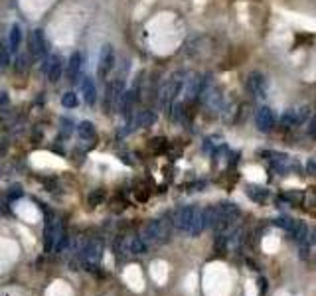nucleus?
Here are the masks:
<instances>
[{"mask_svg": "<svg viewBox=\"0 0 316 296\" xmlns=\"http://www.w3.org/2000/svg\"><path fill=\"white\" fill-rule=\"evenodd\" d=\"M184 77H186L184 71H176V73H172V75L162 83V87H160V105L164 107L166 113H170V111L174 109L176 99L182 95L184 83H186Z\"/></svg>", "mask_w": 316, "mask_h": 296, "instance_id": "1", "label": "nucleus"}, {"mask_svg": "<svg viewBox=\"0 0 316 296\" xmlns=\"http://www.w3.org/2000/svg\"><path fill=\"white\" fill-rule=\"evenodd\" d=\"M67 239H65V231H63V223L59 217H53L46 223L44 229V251L46 253H57L61 247H65Z\"/></svg>", "mask_w": 316, "mask_h": 296, "instance_id": "2", "label": "nucleus"}, {"mask_svg": "<svg viewBox=\"0 0 316 296\" xmlns=\"http://www.w3.org/2000/svg\"><path fill=\"white\" fill-rule=\"evenodd\" d=\"M143 239H145L149 245L166 243V241L170 239V223H168L166 219L149 221V223L143 227Z\"/></svg>", "mask_w": 316, "mask_h": 296, "instance_id": "3", "label": "nucleus"}, {"mask_svg": "<svg viewBox=\"0 0 316 296\" xmlns=\"http://www.w3.org/2000/svg\"><path fill=\"white\" fill-rule=\"evenodd\" d=\"M101 257H103V243L99 239H91V241L83 243L81 253H79V259H81L83 267H87L89 271H93L95 267H99Z\"/></svg>", "mask_w": 316, "mask_h": 296, "instance_id": "4", "label": "nucleus"}, {"mask_svg": "<svg viewBox=\"0 0 316 296\" xmlns=\"http://www.w3.org/2000/svg\"><path fill=\"white\" fill-rule=\"evenodd\" d=\"M28 51L34 59H42L48 53V40L42 30H32L28 38Z\"/></svg>", "mask_w": 316, "mask_h": 296, "instance_id": "5", "label": "nucleus"}, {"mask_svg": "<svg viewBox=\"0 0 316 296\" xmlns=\"http://www.w3.org/2000/svg\"><path fill=\"white\" fill-rule=\"evenodd\" d=\"M245 89L253 95V97H267V91H269V83H267V79H265V75L263 73H259V71H251L249 75H247V79H245Z\"/></svg>", "mask_w": 316, "mask_h": 296, "instance_id": "6", "label": "nucleus"}, {"mask_svg": "<svg viewBox=\"0 0 316 296\" xmlns=\"http://www.w3.org/2000/svg\"><path fill=\"white\" fill-rule=\"evenodd\" d=\"M115 69V48L111 44H105L101 48V53H99V65H97V73L101 79H105L111 71Z\"/></svg>", "mask_w": 316, "mask_h": 296, "instance_id": "7", "label": "nucleus"}, {"mask_svg": "<svg viewBox=\"0 0 316 296\" xmlns=\"http://www.w3.org/2000/svg\"><path fill=\"white\" fill-rule=\"evenodd\" d=\"M277 123V115L271 107H261L257 109L255 113V127L261 131V133H269Z\"/></svg>", "mask_w": 316, "mask_h": 296, "instance_id": "8", "label": "nucleus"}, {"mask_svg": "<svg viewBox=\"0 0 316 296\" xmlns=\"http://www.w3.org/2000/svg\"><path fill=\"white\" fill-rule=\"evenodd\" d=\"M194 213H196V207H194V205H184V207L176 209V213H174V225H176L180 231H186V233H188V227H190V223H192Z\"/></svg>", "mask_w": 316, "mask_h": 296, "instance_id": "9", "label": "nucleus"}, {"mask_svg": "<svg viewBox=\"0 0 316 296\" xmlns=\"http://www.w3.org/2000/svg\"><path fill=\"white\" fill-rule=\"evenodd\" d=\"M61 73H63V59L59 55H52L48 65H46V77L50 83H57L61 79Z\"/></svg>", "mask_w": 316, "mask_h": 296, "instance_id": "10", "label": "nucleus"}, {"mask_svg": "<svg viewBox=\"0 0 316 296\" xmlns=\"http://www.w3.org/2000/svg\"><path fill=\"white\" fill-rule=\"evenodd\" d=\"M81 67H83V55L79 51H73L69 61H67V77L71 83H75L79 79V73H81Z\"/></svg>", "mask_w": 316, "mask_h": 296, "instance_id": "11", "label": "nucleus"}, {"mask_svg": "<svg viewBox=\"0 0 316 296\" xmlns=\"http://www.w3.org/2000/svg\"><path fill=\"white\" fill-rule=\"evenodd\" d=\"M139 91H137V87H133V89H125V93H123V97H121V101H119V111L123 113V115H131V111H133V107H135V103H137V99H139V95H137Z\"/></svg>", "mask_w": 316, "mask_h": 296, "instance_id": "12", "label": "nucleus"}, {"mask_svg": "<svg viewBox=\"0 0 316 296\" xmlns=\"http://www.w3.org/2000/svg\"><path fill=\"white\" fill-rule=\"evenodd\" d=\"M81 95H83V101L87 105H95L97 103V87H95V81L91 77H83L81 81Z\"/></svg>", "mask_w": 316, "mask_h": 296, "instance_id": "13", "label": "nucleus"}, {"mask_svg": "<svg viewBox=\"0 0 316 296\" xmlns=\"http://www.w3.org/2000/svg\"><path fill=\"white\" fill-rule=\"evenodd\" d=\"M22 40H24L22 26H20V24H12V26H10V34H8V48H10L12 53H18V51H20Z\"/></svg>", "mask_w": 316, "mask_h": 296, "instance_id": "14", "label": "nucleus"}, {"mask_svg": "<svg viewBox=\"0 0 316 296\" xmlns=\"http://www.w3.org/2000/svg\"><path fill=\"white\" fill-rule=\"evenodd\" d=\"M77 135L83 143H95L97 141V131H95V125L91 121H81L77 125Z\"/></svg>", "mask_w": 316, "mask_h": 296, "instance_id": "15", "label": "nucleus"}, {"mask_svg": "<svg viewBox=\"0 0 316 296\" xmlns=\"http://www.w3.org/2000/svg\"><path fill=\"white\" fill-rule=\"evenodd\" d=\"M206 215H204V209H200V207H196V213H194V217H192V223H190V227H188V235H192V237H196V235H200L204 229H206Z\"/></svg>", "mask_w": 316, "mask_h": 296, "instance_id": "16", "label": "nucleus"}, {"mask_svg": "<svg viewBox=\"0 0 316 296\" xmlns=\"http://www.w3.org/2000/svg\"><path fill=\"white\" fill-rule=\"evenodd\" d=\"M245 194H247L253 201H257V203H265V199L269 197V190L263 188V186H255V184H249L247 190H245Z\"/></svg>", "mask_w": 316, "mask_h": 296, "instance_id": "17", "label": "nucleus"}, {"mask_svg": "<svg viewBox=\"0 0 316 296\" xmlns=\"http://www.w3.org/2000/svg\"><path fill=\"white\" fill-rule=\"evenodd\" d=\"M281 125L287 127V129H293V127H299L301 121H299V111L297 109H287L283 115H281Z\"/></svg>", "mask_w": 316, "mask_h": 296, "instance_id": "18", "label": "nucleus"}, {"mask_svg": "<svg viewBox=\"0 0 316 296\" xmlns=\"http://www.w3.org/2000/svg\"><path fill=\"white\" fill-rule=\"evenodd\" d=\"M289 235H291L297 243L307 241V235H309V227H307V223H305V221H295V225H293V229L289 231Z\"/></svg>", "mask_w": 316, "mask_h": 296, "instance_id": "19", "label": "nucleus"}, {"mask_svg": "<svg viewBox=\"0 0 316 296\" xmlns=\"http://www.w3.org/2000/svg\"><path fill=\"white\" fill-rule=\"evenodd\" d=\"M155 121H157V115L153 111H141L135 119V125L137 127H151V125H155Z\"/></svg>", "mask_w": 316, "mask_h": 296, "instance_id": "20", "label": "nucleus"}, {"mask_svg": "<svg viewBox=\"0 0 316 296\" xmlns=\"http://www.w3.org/2000/svg\"><path fill=\"white\" fill-rule=\"evenodd\" d=\"M10 48H8V42H0V71H4L8 65H10Z\"/></svg>", "mask_w": 316, "mask_h": 296, "instance_id": "21", "label": "nucleus"}, {"mask_svg": "<svg viewBox=\"0 0 316 296\" xmlns=\"http://www.w3.org/2000/svg\"><path fill=\"white\" fill-rule=\"evenodd\" d=\"M61 105H63L65 109H75V107L79 105V97H77L73 91H67V93L61 95Z\"/></svg>", "mask_w": 316, "mask_h": 296, "instance_id": "22", "label": "nucleus"}, {"mask_svg": "<svg viewBox=\"0 0 316 296\" xmlns=\"http://www.w3.org/2000/svg\"><path fill=\"white\" fill-rule=\"evenodd\" d=\"M295 221H297V219H291V217H277V219H275V225L281 227V229H285V231L289 233V231L293 229Z\"/></svg>", "mask_w": 316, "mask_h": 296, "instance_id": "23", "label": "nucleus"}, {"mask_svg": "<svg viewBox=\"0 0 316 296\" xmlns=\"http://www.w3.org/2000/svg\"><path fill=\"white\" fill-rule=\"evenodd\" d=\"M103 197H105V192H103V190H95V192H91V194H89V205H91V207L99 205V203L103 201Z\"/></svg>", "mask_w": 316, "mask_h": 296, "instance_id": "24", "label": "nucleus"}, {"mask_svg": "<svg viewBox=\"0 0 316 296\" xmlns=\"http://www.w3.org/2000/svg\"><path fill=\"white\" fill-rule=\"evenodd\" d=\"M225 247H227V235H225V233H219L217 239H215V251H217V253H225Z\"/></svg>", "mask_w": 316, "mask_h": 296, "instance_id": "25", "label": "nucleus"}, {"mask_svg": "<svg viewBox=\"0 0 316 296\" xmlns=\"http://www.w3.org/2000/svg\"><path fill=\"white\" fill-rule=\"evenodd\" d=\"M22 196H24L22 186H12L10 192H8V199H10V201H14V199H18V197H22Z\"/></svg>", "mask_w": 316, "mask_h": 296, "instance_id": "26", "label": "nucleus"}, {"mask_svg": "<svg viewBox=\"0 0 316 296\" xmlns=\"http://www.w3.org/2000/svg\"><path fill=\"white\" fill-rule=\"evenodd\" d=\"M61 133H63L65 137L71 133V121H69V119H63V121H61Z\"/></svg>", "mask_w": 316, "mask_h": 296, "instance_id": "27", "label": "nucleus"}, {"mask_svg": "<svg viewBox=\"0 0 316 296\" xmlns=\"http://www.w3.org/2000/svg\"><path fill=\"white\" fill-rule=\"evenodd\" d=\"M307 170L316 176V160H309V162H307Z\"/></svg>", "mask_w": 316, "mask_h": 296, "instance_id": "28", "label": "nucleus"}]
</instances>
